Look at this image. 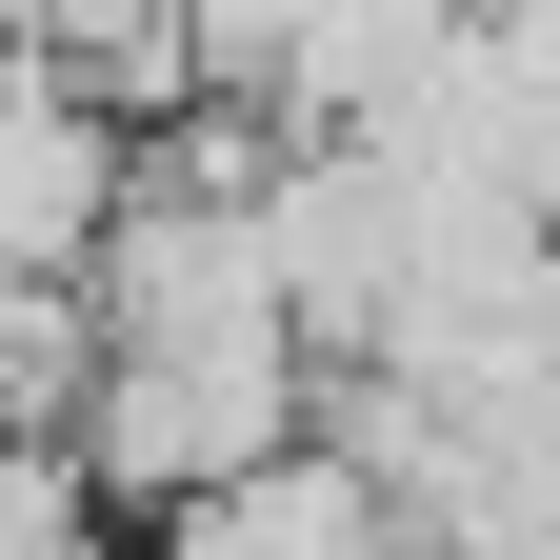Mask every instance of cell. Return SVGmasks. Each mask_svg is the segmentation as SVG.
Returning <instances> with one entry per match:
<instances>
[{
  "label": "cell",
  "instance_id": "cell-1",
  "mask_svg": "<svg viewBox=\"0 0 560 560\" xmlns=\"http://www.w3.org/2000/svg\"><path fill=\"white\" fill-rule=\"evenodd\" d=\"M140 560H420V540H400V501H381V460L280 441V460H241V480H200V501H161Z\"/></svg>",
  "mask_w": 560,
  "mask_h": 560
},
{
  "label": "cell",
  "instance_id": "cell-2",
  "mask_svg": "<svg viewBox=\"0 0 560 560\" xmlns=\"http://www.w3.org/2000/svg\"><path fill=\"white\" fill-rule=\"evenodd\" d=\"M101 221H120V120L21 60V81H0V280H81Z\"/></svg>",
  "mask_w": 560,
  "mask_h": 560
}]
</instances>
